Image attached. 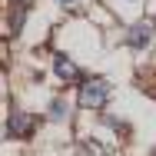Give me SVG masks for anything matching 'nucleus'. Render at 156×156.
I'll use <instances>...</instances> for the list:
<instances>
[{
  "instance_id": "f257e3e1",
  "label": "nucleus",
  "mask_w": 156,
  "mask_h": 156,
  "mask_svg": "<svg viewBox=\"0 0 156 156\" xmlns=\"http://www.w3.org/2000/svg\"><path fill=\"white\" fill-rule=\"evenodd\" d=\"M106 96H110L106 80H87V83L80 87V106H87V110H100V106H106Z\"/></svg>"
},
{
  "instance_id": "f03ea898",
  "label": "nucleus",
  "mask_w": 156,
  "mask_h": 156,
  "mask_svg": "<svg viewBox=\"0 0 156 156\" xmlns=\"http://www.w3.org/2000/svg\"><path fill=\"white\" fill-rule=\"evenodd\" d=\"M30 133H33V116L23 113V110H13V113H10V123H7V136L23 140V136H30Z\"/></svg>"
},
{
  "instance_id": "7ed1b4c3",
  "label": "nucleus",
  "mask_w": 156,
  "mask_h": 156,
  "mask_svg": "<svg viewBox=\"0 0 156 156\" xmlns=\"http://www.w3.org/2000/svg\"><path fill=\"white\" fill-rule=\"evenodd\" d=\"M150 40H153V23H133L129 27V47H136V50H143V47H150Z\"/></svg>"
},
{
  "instance_id": "20e7f679",
  "label": "nucleus",
  "mask_w": 156,
  "mask_h": 156,
  "mask_svg": "<svg viewBox=\"0 0 156 156\" xmlns=\"http://www.w3.org/2000/svg\"><path fill=\"white\" fill-rule=\"evenodd\" d=\"M53 70H57V76H60V80H76V76H80V66H76V63L70 60V57H53Z\"/></svg>"
},
{
  "instance_id": "39448f33",
  "label": "nucleus",
  "mask_w": 156,
  "mask_h": 156,
  "mask_svg": "<svg viewBox=\"0 0 156 156\" xmlns=\"http://www.w3.org/2000/svg\"><path fill=\"white\" fill-rule=\"evenodd\" d=\"M50 116H53V120H63V116H66V106H63L60 100L53 103V110H50Z\"/></svg>"
},
{
  "instance_id": "423d86ee",
  "label": "nucleus",
  "mask_w": 156,
  "mask_h": 156,
  "mask_svg": "<svg viewBox=\"0 0 156 156\" xmlns=\"http://www.w3.org/2000/svg\"><path fill=\"white\" fill-rule=\"evenodd\" d=\"M63 7H76V3H80V0H60Z\"/></svg>"
}]
</instances>
